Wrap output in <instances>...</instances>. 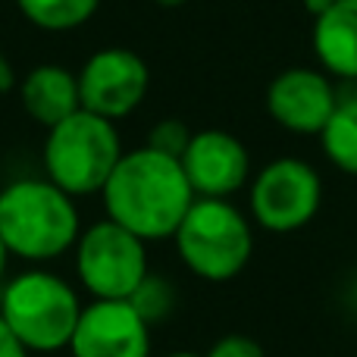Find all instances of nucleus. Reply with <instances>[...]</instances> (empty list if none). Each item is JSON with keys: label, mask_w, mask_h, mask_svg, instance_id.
Instances as JSON below:
<instances>
[{"label": "nucleus", "mask_w": 357, "mask_h": 357, "mask_svg": "<svg viewBox=\"0 0 357 357\" xmlns=\"http://www.w3.org/2000/svg\"><path fill=\"white\" fill-rule=\"evenodd\" d=\"M320 148L339 173L357 176V94L339 98V107L320 132Z\"/></svg>", "instance_id": "nucleus-14"}, {"label": "nucleus", "mask_w": 357, "mask_h": 357, "mask_svg": "<svg viewBox=\"0 0 357 357\" xmlns=\"http://www.w3.org/2000/svg\"><path fill=\"white\" fill-rule=\"evenodd\" d=\"M19 100L35 123L50 129L66 116H73L75 110H82L79 73H69L66 66H56V63L35 66L19 82Z\"/></svg>", "instance_id": "nucleus-13"}, {"label": "nucleus", "mask_w": 357, "mask_h": 357, "mask_svg": "<svg viewBox=\"0 0 357 357\" xmlns=\"http://www.w3.org/2000/svg\"><path fill=\"white\" fill-rule=\"evenodd\" d=\"M204 357H264V348H260V342L251 339V335L229 333V335H222V339H216L213 348Z\"/></svg>", "instance_id": "nucleus-18"}, {"label": "nucleus", "mask_w": 357, "mask_h": 357, "mask_svg": "<svg viewBox=\"0 0 357 357\" xmlns=\"http://www.w3.org/2000/svg\"><path fill=\"white\" fill-rule=\"evenodd\" d=\"M129 304L138 310V317H142L148 326H154V323H163L169 314H173V307H176V289H173V282H169L167 276L148 273V276L142 279V285L132 291Z\"/></svg>", "instance_id": "nucleus-16"}, {"label": "nucleus", "mask_w": 357, "mask_h": 357, "mask_svg": "<svg viewBox=\"0 0 357 357\" xmlns=\"http://www.w3.org/2000/svg\"><path fill=\"white\" fill-rule=\"evenodd\" d=\"M116 123L91 110H75L63 123L50 126L44 138V173L66 195H100L116 163L123 160Z\"/></svg>", "instance_id": "nucleus-3"}, {"label": "nucleus", "mask_w": 357, "mask_h": 357, "mask_svg": "<svg viewBox=\"0 0 357 357\" xmlns=\"http://www.w3.org/2000/svg\"><path fill=\"white\" fill-rule=\"evenodd\" d=\"M310 47L326 75L357 82V0H335L314 19Z\"/></svg>", "instance_id": "nucleus-12"}, {"label": "nucleus", "mask_w": 357, "mask_h": 357, "mask_svg": "<svg viewBox=\"0 0 357 357\" xmlns=\"http://www.w3.org/2000/svg\"><path fill=\"white\" fill-rule=\"evenodd\" d=\"M191 135L195 132L182 123V119H160V123L151 129V138H148V148L160 151V154H169V157H178L182 160L185 148H188Z\"/></svg>", "instance_id": "nucleus-17"}, {"label": "nucleus", "mask_w": 357, "mask_h": 357, "mask_svg": "<svg viewBox=\"0 0 357 357\" xmlns=\"http://www.w3.org/2000/svg\"><path fill=\"white\" fill-rule=\"evenodd\" d=\"M13 88H16V69H13L10 56L0 50V94L13 91Z\"/></svg>", "instance_id": "nucleus-20"}, {"label": "nucleus", "mask_w": 357, "mask_h": 357, "mask_svg": "<svg viewBox=\"0 0 357 357\" xmlns=\"http://www.w3.org/2000/svg\"><path fill=\"white\" fill-rule=\"evenodd\" d=\"M75 273L94 301H129L148 276V241L113 220L91 222L75 241Z\"/></svg>", "instance_id": "nucleus-6"}, {"label": "nucleus", "mask_w": 357, "mask_h": 357, "mask_svg": "<svg viewBox=\"0 0 357 357\" xmlns=\"http://www.w3.org/2000/svg\"><path fill=\"white\" fill-rule=\"evenodd\" d=\"M333 3H335V0H304V10H307L314 19H320Z\"/></svg>", "instance_id": "nucleus-21"}, {"label": "nucleus", "mask_w": 357, "mask_h": 357, "mask_svg": "<svg viewBox=\"0 0 357 357\" xmlns=\"http://www.w3.org/2000/svg\"><path fill=\"white\" fill-rule=\"evenodd\" d=\"M182 264L204 282H229L254 254V229L226 197H197L173 235Z\"/></svg>", "instance_id": "nucleus-5"}, {"label": "nucleus", "mask_w": 357, "mask_h": 357, "mask_svg": "<svg viewBox=\"0 0 357 357\" xmlns=\"http://www.w3.org/2000/svg\"><path fill=\"white\" fill-rule=\"evenodd\" d=\"M157 6H163V10H176V6H182V3H188V0H154Z\"/></svg>", "instance_id": "nucleus-23"}, {"label": "nucleus", "mask_w": 357, "mask_h": 357, "mask_svg": "<svg viewBox=\"0 0 357 357\" xmlns=\"http://www.w3.org/2000/svg\"><path fill=\"white\" fill-rule=\"evenodd\" d=\"M323 204V178L307 160L279 157L266 163L248 188L251 220L273 235H289L310 226Z\"/></svg>", "instance_id": "nucleus-7"}, {"label": "nucleus", "mask_w": 357, "mask_h": 357, "mask_svg": "<svg viewBox=\"0 0 357 357\" xmlns=\"http://www.w3.org/2000/svg\"><path fill=\"white\" fill-rule=\"evenodd\" d=\"M148 63L129 47H104L88 56L79 69L82 110H91L110 123L132 116L148 98Z\"/></svg>", "instance_id": "nucleus-8"}, {"label": "nucleus", "mask_w": 357, "mask_h": 357, "mask_svg": "<svg viewBox=\"0 0 357 357\" xmlns=\"http://www.w3.org/2000/svg\"><path fill=\"white\" fill-rule=\"evenodd\" d=\"M335 107H339V91L333 85V75H326L323 69H282L266 88V113L291 135L320 138Z\"/></svg>", "instance_id": "nucleus-9"}, {"label": "nucleus", "mask_w": 357, "mask_h": 357, "mask_svg": "<svg viewBox=\"0 0 357 357\" xmlns=\"http://www.w3.org/2000/svg\"><path fill=\"white\" fill-rule=\"evenodd\" d=\"M79 235L75 197L50 178H16L0 188V238L10 257L47 264L73 251Z\"/></svg>", "instance_id": "nucleus-2"}, {"label": "nucleus", "mask_w": 357, "mask_h": 357, "mask_svg": "<svg viewBox=\"0 0 357 357\" xmlns=\"http://www.w3.org/2000/svg\"><path fill=\"white\" fill-rule=\"evenodd\" d=\"M73 357H151V326L129 301H91L69 342Z\"/></svg>", "instance_id": "nucleus-10"}, {"label": "nucleus", "mask_w": 357, "mask_h": 357, "mask_svg": "<svg viewBox=\"0 0 357 357\" xmlns=\"http://www.w3.org/2000/svg\"><path fill=\"white\" fill-rule=\"evenodd\" d=\"M167 357H204V354H195V351H173V354H167Z\"/></svg>", "instance_id": "nucleus-24"}, {"label": "nucleus", "mask_w": 357, "mask_h": 357, "mask_svg": "<svg viewBox=\"0 0 357 357\" xmlns=\"http://www.w3.org/2000/svg\"><path fill=\"white\" fill-rule=\"evenodd\" d=\"M6 260H10V251H6V245H3V238H0V289H3V282H6Z\"/></svg>", "instance_id": "nucleus-22"}, {"label": "nucleus", "mask_w": 357, "mask_h": 357, "mask_svg": "<svg viewBox=\"0 0 357 357\" xmlns=\"http://www.w3.org/2000/svg\"><path fill=\"white\" fill-rule=\"evenodd\" d=\"M82 301L75 289L47 270H25L0 289V317L29 351H63L79 326Z\"/></svg>", "instance_id": "nucleus-4"}, {"label": "nucleus", "mask_w": 357, "mask_h": 357, "mask_svg": "<svg viewBox=\"0 0 357 357\" xmlns=\"http://www.w3.org/2000/svg\"><path fill=\"white\" fill-rule=\"evenodd\" d=\"M100 197L107 220L119 222L144 241L173 238L191 204L197 201L182 160L160 154L148 144L126 151Z\"/></svg>", "instance_id": "nucleus-1"}, {"label": "nucleus", "mask_w": 357, "mask_h": 357, "mask_svg": "<svg viewBox=\"0 0 357 357\" xmlns=\"http://www.w3.org/2000/svg\"><path fill=\"white\" fill-rule=\"evenodd\" d=\"M182 169L197 197H232L251 178V154L226 129H201L182 154Z\"/></svg>", "instance_id": "nucleus-11"}, {"label": "nucleus", "mask_w": 357, "mask_h": 357, "mask_svg": "<svg viewBox=\"0 0 357 357\" xmlns=\"http://www.w3.org/2000/svg\"><path fill=\"white\" fill-rule=\"evenodd\" d=\"M29 354L31 351L16 339V333H13V329L6 326V320L0 317V357H29Z\"/></svg>", "instance_id": "nucleus-19"}, {"label": "nucleus", "mask_w": 357, "mask_h": 357, "mask_svg": "<svg viewBox=\"0 0 357 357\" xmlns=\"http://www.w3.org/2000/svg\"><path fill=\"white\" fill-rule=\"evenodd\" d=\"M16 6L44 31H73L98 13L100 0H16Z\"/></svg>", "instance_id": "nucleus-15"}]
</instances>
